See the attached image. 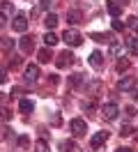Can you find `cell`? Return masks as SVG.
<instances>
[{"label": "cell", "mask_w": 138, "mask_h": 152, "mask_svg": "<svg viewBox=\"0 0 138 152\" xmlns=\"http://www.w3.org/2000/svg\"><path fill=\"white\" fill-rule=\"evenodd\" d=\"M131 95H134V99H138V88H134V90H131Z\"/></svg>", "instance_id": "37"}, {"label": "cell", "mask_w": 138, "mask_h": 152, "mask_svg": "<svg viewBox=\"0 0 138 152\" xmlns=\"http://www.w3.org/2000/svg\"><path fill=\"white\" fill-rule=\"evenodd\" d=\"M60 148H62L64 152H76V150H78L74 141H62V143H60Z\"/></svg>", "instance_id": "20"}, {"label": "cell", "mask_w": 138, "mask_h": 152, "mask_svg": "<svg viewBox=\"0 0 138 152\" xmlns=\"http://www.w3.org/2000/svg\"><path fill=\"white\" fill-rule=\"evenodd\" d=\"M101 113L106 115L108 120H115V118H118V113H120V108H118V104H113V102H110V104H104Z\"/></svg>", "instance_id": "7"}, {"label": "cell", "mask_w": 138, "mask_h": 152, "mask_svg": "<svg viewBox=\"0 0 138 152\" xmlns=\"http://www.w3.org/2000/svg\"><path fill=\"white\" fill-rule=\"evenodd\" d=\"M127 28H131L138 35V16H129V19H127Z\"/></svg>", "instance_id": "23"}, {"label": "cell", "mask_w": 138, "mask_h": 152, "mask_svg": "<svg viewBox=\"0 0 138 152\" xmlns=\"http://www.w3.org/2000/svg\"><path fill=\"white\" fill-rule=\"evenodd\" d=\"M55 65L60 67V69H69V67L74 65V53L72 51H62L60 56L55 58Z\"/></svg>", "instance_id": "2"}, {"label": "cell", "mask_w": 138, "mask_h": 152, "mask_svg": "<svg viewBox=\"0 0 138 152\" xmlns=\"http://www.w3.org/2000/svg\"><path fill=\"white\" fill-rule=\"evenodd\" d=\"M62 39L67 42V46H81V44H83V35L78 32V30H74V28H67V30H64Z\"/></svg>", "instance_id": "1"}, {"label": "cell", "mask_w": 138, "mask_h": 152, "mask_svg": "<svg viewBox=\"0 0 138 152\" xmlns=\"http://www.w3.org/2000/svg\"><path fill=\"white\" fill-rule=\"evenodd\" d=\"M83 81H85V74H81V72H76V74L69 76V86H74V88L83 86Z\"/></svg>", "instance_id": "15"}, {"label": "cell", "mask_w": 138, "mask_h": 152, "mask_svg": "<svg viewBox=\"0 0 138 152\" xmlns=\"http://www.w3.org/2000/svg\"><path fill=\"white\" fill-rule=\"evenodd\" d=\"M124 26H127V23H122V21H113V30H115V32H124Z\"/></svg>", "instance_id": "26"}, {"label": "cell", "mask_w": 138, "mask_h": 152, "mask_svg": "<svg viewBox=\"0 0 138 152\" xmlns=\"http://www.w3.org/2000/svg\"><path fill=\"white\" fill-rule=\"evenodd\" d=\"M9 118H12V113L7 108H0V120H9Z\"/></svg>", "instance_id": "29"}, {"label": "cell", "mask_w": 138, "mask_h": 152, "mask_svg": "<svg viewBox=\"0 0 138 152\" xmlns=\"http://www.w3.org/2000/svg\"><path fill=\"white\" fill-rule=\"evenodd\" d=\"M115 152H134V150H129V148H118Z\"/></svg>", "instance_id": "35"}, {"label": "cell", "mask_w": 138, "mask_h": 152, "mask_svg": "<svg viewBox=\"0 0 138 152\" xmlns=\"http://www.w3.org/2000/svg\"><path fill=\"white\" fill-rule=\"evenodd\" d=\"M35 150H37V152H51V150H48V145H46L44 141H37V143H35Z\"/></svg>", "instance_id": "25"}, {"label": "cell", "mask_w": 138, "mask_h": 152, "mask_svg": "<svg viewBox=\"0 0 138 152\" xmlns=\"http://www.w3.org/2000/svg\"><path fill=\"white\" fill-rule=\"evenodd\" d=\"M44 42H46V46H55V44L60 42V37L55 35L53 30H48V32H46V35H44Z\"/></svg>", "instance_id": "16"}, {"label": "cell", "mask_w": 138, "mask_h": 152, "mask_svg": "<svg viewBox=\"0 0 138 152\" xmlns=\"http://www.w3.org/2000/svg\"><path fill=\"white\" fill-rule=\"evenodd\" d=\"M108 136H110L108 132H97V134H94V136H92V138H90V145H92V148H94V150H97V148H101L104 143L108 141Z\"/></svg>", "instance_id": "6"}, {"label": "cell", "mask_w": 138, "mask_h": 152, "mask_svg": "<svg viewBox=\"0 0 138 152\" xmlns=\"http://www.w3.org/2000/svg\"><path fill=\"white\" fill-rule=\"evenodd\" d=\"M69 129H72L74 136H85V134H88V124H85V120H81V118H74L72 122H69Z\"/></svg>", "instance_id": "3"}, {"label": "cell", "mask_w": 138, "mask_h": 152, "mask_svg": "<svg viewBox=\"0 0 138 152\" xmlns=\"http://www.w3.org/2000/svg\"><path fill=\"white\" fill-rule=\"evenodd\" d=\"M18 108H21V113H30V111H32V102H30V99H21Z\"/></svg>", "instance_id": "22"}, {"label": "cell", "mask_w": 138, "mask_h": 152, "mask_svg": "<svg viewBox=\"0 0 138 152\" xmlns=\"http://www.w3.org/2000/svg\"><path fill=\"white\" fill-rule=\"evenodd\" d=\"M67 21H69V26H78V23H83V14L78 10H69L67 12Z\"/></svg>", "instance_id": "9"}, {"label": "cell", "mask_w": 138, "mask_h": 152, "mask_svg": "<svg viewBox=\"0 0 138 152\" xmlns=\"http://www.w3.org/2000/svg\"><path fill=\"white\" fill-rule=\"evenodd\" d=\"M5 21H7V19H2V16H0V28H2V26H5Z\"/></svg>", "instance_id": "38"}, {"label": "cell", "mask_w": 138, "mask_h": 152, "mask_svg": "<svg viewBox=\"0 0 138 152\" xmlns=\"http://www.w3.org/2000/svg\"><path fill=\"white\" fill-rule=\"evenodd\" d=\"M106 10H108V14L113 16V19H118L120 14H122V5H118V2L113 0V2H108V5H106Z\"/></svg>", "instance_id": "12"}, {"label": "cell", "mask_w": 138, "mask_h": 152, "mask_svg": "<svg viewBox=\"0 0 138 152\" xmlns=\"http://www.w3.org/2000/svg\"><path fill=\"white\" fill-rule=\"evenodd\" d=\"M12 26H14L16 32H26V30H28V16H26V14H16L14 21H12Z\"/></svg>", "instance_id": "5"}, {"label": "cell", "mask_w": 138, "mask_h": 152, "mask_svg": "<svg viewBox=\"0 0 138 152\" xmlns=\"http://www.w3.org/2000/svg\"><path fill=\"white\" fill-rule=\"evenodd\" d=\"M58 23H60V19H58V16H55L53 12H51V14H46V19H44V26L48 30H53L55 26H58Z\"/></svg>", "instance_id": "14"}, {"label": "cell", "mask_w": 138, "mask_h": 152, "mask_svg": "<svg viewBox=\"0 0 138 152\" xmlns=\"http://www.w3.org/2000/svg\"><path fill=\"white\" fill-rule=\"evenodd\" d=\"M0 83H7V72H5V67H0Z\"/></svg>", "instance_id": "31"}, {"label": "cell", "mask_w": 138, "mask_h": 152, "mask_svg": "<svg viewBox=\"0 0 138 152\" xmlns=\"http://www.w3.org/2000/svg\"><path fill=\"white\" fill-rule=\"evenodd\" d=\"M97 106H94V102H83V111H94Z\"/></svg>", "instance_id": "28"}, {"label": "cell", "mask_w": 138, "mask_h": 152, "mask_svg": "<svg viewBox=\"0 0 138 152\" xmlns=\"http://www.w3.org/2000/svg\"><path fill=\"white\" fill-rule=\"evenodd\" d=\"M115 2H118V5H122V7H124V5H129V0H115Z\"/></svg>", "instance_id": "36"}, {"label": "cell", "mask_w": 138, "mask_h": 152, "mask_svg": "<svg viewBox=\"0 0 138 152\" xmlns=\"http://www.w3.org/2000/svg\"><path fill=\"white\" fill-rule=\"evenodd\" d=\"M18 65H21V58H16V56H14L12 60H9V69H16Z\"/></svg>", "instance_id": "27"}, {"label": "cell", "mask_w": 138, "mask_h": 152, "mask_svg": "<svg viewBox=\"0 0 138 152\" xmlns=\"http://www.w3.org/2000/svg\"><path fill=\"white\" fill-rule=\"evenodd\" d=\"M120 134H122V136H131V134H134V129L127 124V127H122V132H120Z\"/></svg>", "instance_id": "30"}, {"label": "cell", "mask_w": 138, "mask_h": 152, "mask_svg": "<svg viewBox=\"0 0 138 152\" xmlns=\"http://www.w3.org/2000/svg\"><path fill=\"white\" fill-rule=\"evenodd\" d=\"M37 58H39V62H51V51H48V48H42V51H39V53H37Z\"/></svg>", "instance_id": "18"}, {"label": "cell", "mask_w": 138, "mask_h": 152, "mask_svg": "<svg viewBox=\"0 0 138 152\" xmlns=\"http://www.w3.org/2000/svg\"><path fill=\"white\" fill-rule=\"evenodd\" d=\"M18 46L23 53H32L35 51V37H30V35H23V37L18 39Z\"/></svg>", "instance_id": "4"}, {"label": "cell", "mask_w": 138, "mask_h": 152, "mask_svg": "<svg viewBox=\"0 0 138 152\" xmlns=\"http://www.w3.org/2000/svg\"><path fill=\"white\" fill-rule=\"evenodd\" d=\"M51 122H53V124H55V127H58V124H60V115L55 113V115H53V118H51Z\"/></svg>", "instance_id": "33"}, {"label": "cell", "mask_w": 138, "mask_h": 152, "mask_svg": "<svg viewBox=\"0 0 138 152\" xmlns=\"http://www.w3.org/2000/svg\"><path fill=\"white\" fill-rule=\"evenodd\" d=\"M51 5H55V0H42V7L44 10H51Z\"/></svg>", "instance_id": "32"}, {"label": "cell", "mask_w": 138, "mask_h": 152, "mask_svg": "<svg viewBox=\"0 0 138 152\" xmlns=\"http://www.w3.org/2000/svg\"><path fill=\"white\" fill-rule=\"evenodd\" d=\"M0 48H2V51H12V48H14V39L2 37V39H0Z\"/></svg>", "instance_id": "19"}, {"label": "cell", "mask_w": 138, "mask_h": 152, "mask_svg": "<svg viewBox=\"0 0 138 152\" xmlns=\"http://www.w3.org/2000/svg\"><path fill=\"white\" fill-rule=\"evenodd\" d=\"M115 69H118L120 74H122V72H127V69H129V60L120 58V60H118V65H115Z\"/></svg>", "instance_id": "24"}, {"label": "cell", "mask_w": 138, "mask_h": 152, "mask_svg": "<svg viewBox=\"0 0 138 152\" xmlns=\"http://www.w3.org/2000/svg\"><path fill=\"white\" fill-rule=\"evenodd\" d=\"M90 65L94 69H101L104 67V56H101V51H92L90 53Z\"/></svg>", "instance_id": "10"}, {"label": "cell", "mask_w": 138, "mask_h": 152, "mask_svg": "<svg viewBox=\"0 0 138 152\" xmlns=\"http://www.w3.org/2000/svg\"><path fill=\"white\" fill-rule=\"evenodd\" d=\"M16 148L18 150H28V148H30V138H28V136H18L16 138Z\"/></svg>", "instance_id": "17"}, {"label": "cell", "mask_w": 138, "mask_h": 152, "mask_svg": "<svg viewBox=\"0 0 138 152\" xmlns=\"http://www.w3.org/2000/svg\"><path fill=\"white\" fill-rule=\"evenodd\" d=\"M37 78H39V67L37 65H28L26 67V81L28 83H35Z\"/></svg>", "instance_id": "8"}, {"label": "cell", "mask_w": 138, "mask_h": 152, "mask_svg": "<svg viewBox=\"0 0 138 152\" xmlns=\"http://www.w3.org/2000/svg\"><path fill=\"white\" fill-rule=\"evenodd\" d=\"M127 48L134 53V56H138V37H134V39H127Z\"/></svg>", "instance_id": "21"}, {"label": "cell", "mask_w": 138, "mask_h": 152, "mask_svg": "<svg viewBox=\"0 0 138 152\" xmlns=\"http://www.w3.org/2000/svg\"><path fill=\"white\" fill-rule=\"evenodd\" d=\"M134 86H136V81H134L131 76H124V78L118 81V90H122V92H124V90H134Z\"/></svg>", "instance_id": "11"}, {"label": "cell", "mask_w": 138, "mask_h": 152, "mask_svg": "<svg viewBox=\"0 0 138 152\" xmlns=\"http://www.w3.org/2000/svg\"><path fill=\"white\" fill-rule=\"evenodd\" d=\"M0 16H2V19L14 16V7H12V2H2V5H0Z\"/></svg>", "instance_id": "13"}, {"label": "cell", "mask_w": 138, "mask_h": 152, "mask_svg": "<svg viewBox=\"0 0 138 152\" xmlns=\"http://www.w3.org/2000/svg\"><path fill=\"white\" fill-rule=\"evenodd\" d=\"M127 115H136V108H134V106H127Z\"/></svg>", "instance_id": "34"}]
</instances>
